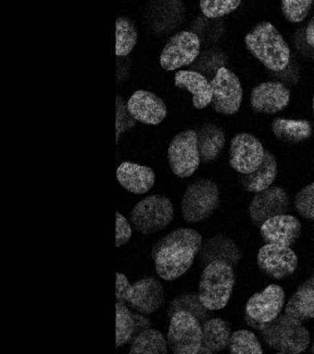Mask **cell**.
I'll return each mask as SVG.
<instances>
[{"label":"cell","instance_id":"e575fe53","mask_svg":"<svg viewBox=\"0 0 314 354\" xmlns=\"http://www.w3.org/2000/svg\"><path fill=\"white\" fill-rule=\"evenodd\" d=\"M305 35L307 44L314 50V15L311 17L310 21H308Z\"/></svg>","mask_w":314,"mask_h":354},{"label":"cell","instance_id":"ffe728a7","mask_svg":"<svg viewBox=\"0 0 314 354\" xmlns=\"http://www.w3.org/2000/svg\"><path fill=\"white\" fill-rule=\"evenodd\" d=\"M175 83L178 88L188 91L193 95V105L198 110L208 107L213 98L211 82L199 72L180 71L175 74Z\"/></svg>","mask_w":314,"mask_h":354},{"label":"cell","instance_id":"44dd1931","mask_svg":"<svg viewBox=\"0 0 314 354\" xmlns=\"http://www.w3.org/2000/svg\"><path fill=\"white\" fill-rule=\"evenodd\" d=\"M117 347L133 342L137 335L151 328L148 318L132 313L125 303L117 301Z\"/></svg>","mask_w":314,"mask_h":354},{"label":"cell","instance_id":"6da1fadb","mask_svg":"<svg viewBox=\"0 0 314 354\" xmlns=\"http://www.w3.org/2000/svg\"><path fill=\"white\" fill-rule=\"evenodd\" d=\"M203 245L202 235L191 228H179L157 243L153 259L159 277L175 281L191 268Z\"/></svg>","mask_w":314,"mask_h":354},{"label":"cell","instance_id":"484cf974","mask_svg":"<svg viewBox=\"0 0 314 354\" xmlns=\"http://www.w3.org/2000/svg\"><path fill=\"white\" fill-rule=\"evenodd\" d=\"M272 130L278 140L291 144L302 142L313 134L311 124L304 119L275 118Z\"/></svg>","mask_w":314,"mask_h":354},{"label":"cell","instance_id":"ac0fdd59","mask_svg":"<svg viewBox=\"0 0 314 354\" xmlns=\"http://www.w3.org/2000/svg\"><path fill=\"white\" fill-rule=\"evenodd\" d=\"M302 223L294 216L282 214L270 218L260 227L262 239L266 243L291 246L299 239Z\"/></svg>","mask_w":314,"mask_h":354},{"label":"cell","instance_id":"5bb4252c","mask_svg":"<svg viewBox=\"0 0 314 354\" xmlns=\"http://www.w3.org/2000/svg\"><path fill=\"white\" fill-rule=\"evenodd\" d=\"M291 206V198L285 189L269 187L255 193L249 207V216L253 225L261 227L270 218L286 214Z\"/></svg>","mask_w":314,"mask_h":354},{"label":"cell","instance_id":"7c38bea8","mask_svg":"<svg viewBox=\"0 0 314 354\" xmlns=\"http://www.w3.org/2000/svg\"><path fill=\"white\" fill-rule=\"evenodd\" d=\"M266 149L257 138L249 133H239L230 141V167L242 174L257 170L264 162Z\"/></svg>","mask_w":314,"mask_h":354},{"label":"cell","instance_id":"f35d334b","mask_svg":"<svg viewBox=\"0 0 314 354\" xmlns=\"http://www.w3.org/2000/svg\"><path fill=\"white\" fill-rule=\"evenodd\" d=\"M313 229H314V223H313Z\"/></svg>","mask_w":314,"mask_h":354},{"label":"cell","instance_id":"e0dca14e","mask_svg":"<svg viewBox=\"0 0 314 354\" xmlns=\"http://www.w3.org/2000/svg\"><path fill=\"white\" fill-rule=\"evenodd\" d=\"M128 111L135 120L148 126H157L167 116V107L161 98L151 91L139 90L132 94Z\"/></svg>","mask_w":314,"mask_h":354},{"label":"cell","instance_id":"3957f363","mask_svg":"<svg viewBox=\"0 0 314 354\" xmlns=\"http://www.w3.org/2000/svg\"><path fill=\"white\" fill-rule=\"evenodd\" d=\"M117 301L128 303L135 311L142 315L154 314L164 303V288L161 282L148 277L130 284L123 273H117Z\"/></svg>","mask_w":314,"mask_h":354},{"label":"cell","instance_id":"8992f818","mask_svg":"<svg viewBox=\"0 0 314 354\" xmlns=\"http://www.w3.org/2000/svg\"><path fill=\"white\" fill-rule=\"evenodd\" d=\"M175 217L172 201L167 196L153 195L140 201L132 209L130 223L143 234H153L166 228Z\"/></svg>","mask_w":314,"mask_h":354},{"label":"cell","instance_id":"4fadbf2b","mask_svg":"<svg viewBox=\"0 0 314 354\" xmlns=\"http://www.w3.org/2000/svg\"><path fill=\"white\" fill-rule=\"evenodd\" d=\"M297 254L289 246L266 243L259 249V270L274 279H284L291 276L297 268Z\"/></svg>","mask_w":314,"mask_h":354},{"label":"cell","instance_id":"f546056e","mask_svg":"<svg viewBox=\"0 0 314 354\" xmlns=\"http://www.w3.org/2000/svg\"><path fill=\"white\" fill-rule=\"evenodd\" d=\"M228 351L230 353H263V348L253 332L239 329L231 333Z\"/></svg>","mask_w":314,"mask_h":354},{"label":"cell","instance_id":"cb8c5ba5","mask_svg":"<svg viewBox=\"0 0 314 354\" xmlns=\"http://www.w3.org/2000/svg\"><path fill=\"white\" fill-rule=\"evenodd\" d=\"M277 176V163L274 154L266 151L263 163L257 170L239 176V183L247 192L258 193L271 187Z\"/></svg>","mask_w":314,"mask_h":354},{"label":"cell","instance_id":"7a4b0ae2","mask_svg":"<svg viewBox=\"0 0 314 354\" xmlns=\"http://www.w3.org/2000/svg\"><path fill=\"white\" fill-rule=\"evenodd\" d=\"M244 41L248 51L269 71L279 72L288 66L291 49L271 22H259L245 36Z\"/></svg>","mask_w":314,"mask_h":354},{"label":"cell","instance_id":"7402d4cb","mask_svg":"<svg viewBox=\"0 0 314 354\" xmlns=\"http://www.w3.org/2000/svg\"><path fill=\"white\" fill-rule=\"evenodd\" d=\"M202 325V344L198 353H219L228 348L231 328L228 321L219 317L208 318Z\"/></svg>","mask_w":314,"mask_h":354},{"label":"cell","instance_id":"2e32d148","mask_svg":"<svg viewBox=\"0 0 314 354\" xmlns=\"http://www.w3.org/2000/svg\"><path fill=\"white\" fill-rule=\"evenodd\" d=\"M291 91L279 82H266L253 88L250 96L252 109L256 113L275 115L288 106Z\"/></svg>","mask_w":314,"mask_h":354},{"label":"cell","instance_id":"9c48e42d","mask_svg":"<svg viewBox=\"0 0 314 354\" xmlns=\"http://www.w3.org/2000/svg\"><path fill=\"white\" fill-rule=\"evenodd\" d=\"M168 160L173 173L180 178H187L195 173L201 162L195 130H184L173 138L168 149Z\"/></svg>","mask_w":314,"mask_h":354},{"label":"cell","instance_id":"d4e9b609","mask_svg":"<svg viewBox=\"0 0 314 354\" xmlns=\"http://www.w3.org/2000/svg\"><path fill=\"white\" fill-rule=\"evenodd\" d=\"M201 162L210 163L219 157L226 143L225 133L214 124H206L197 132Z\"/></svg>","mask_w":314,"mask_h":354},{"label":"cell","instance_id":"ba28073f","mask_svg":"<svg viewBox=\"0 0 314 354\" xmlns=\"http://www.w3.org/2000/svg\"><path fill=\"white\" fill-rule=\"evenodd\" d=\"M167 342L175 354H197L202 344V325L195 315L179 311L170 317Z\"/></svg>","mask_w":314,"mask_h":354},{"label":"cell","instance_id":"1f68e13d","mask_svg":"<svg viewBox=\"0 0 314 354\" xmlns=\"http://www.w3.org/2000/svg\"><path fill=\"white\" fill-rule=\"evenodd\" d=\"M313 0H281V10L286 21L300 24L307 18Z\"/></svg>","mask_w":314,"mask_h":354},{"label":"cell","instance_id":"83f0119b","mask_svg":"<svg viewBox=\"0 0 314 354\" xmlns=\"http://www.w3.org/2000/svg\"><path fill=\"white\" fill-rule=\"evenodd\" d=\"M168 347L167 339L161 331L148 328L135 337L129 354H164L168 353Z\"/></svg>","mask_w":314,"mask_h":354},{"label":"cell","instance_id":"74e56055","mask_svg":"<svg viewBox=\"0 0 314 354\" xmlns=\"http://www.w3.org/2000/svg\"><path fill=\"white\" fill-rule=\"evenodd\" d=\"M313 115H314V95H313Z\"/></svg>","mask_w":314,"mask_h":354},{"label":"cell","instance_id":"d6a6232c","mask_svg":"<svg viewBox=\"0 0 314 354\" xmlns=\"http://www.w3.org/2000/svg\"><path fill=\"white\" fill-rule=\"evenodd\" d=\"M294 207L302 218L314 221V183L306 185L297 193Z\"/></svg>","mask_w":314,"mask_h":354},{"label":"cell","instance_id":"d590c367","mask_svg":"<svg viewBox=\"0 0 314 354\" xmlns=\"http://www.w3.org/2000/svg\"><path fill=\"white\" fill-rule=\"evenodd\" d=\"M244 320L245 322L247 323L248 326H251V328H253V329H255V330L261 332L264 328V326H266V324L257 322V321L253 319V318L250 317L247 314H245L244 315Z\"/></svg>","mask_w":314,"mask_h":354},{"label":"cell","instance_id":"8d00e7d4","mask_svg":"<svg viewBox=\"0 0 314 354\" xmlns=\"http://www.w3.org/2000/svg\"><path fill=\"white\" fill-rule=\"evenodd\" d=\"M311 353H314V343L313 346H311Z\"/></svg>","mask_w":314,"mask_h":354},{"label":"cell","instance_id":"836d02e7","mask_svg":"<svg viewBox=\"0 0 314 354\" xmlns=\"http://www.w3.org/2000/svg\"><path fill=\"white\" fill-rule=\"evenodd\" d=\"M132 227L129 221L120 212H117V248L125 245L132 237Z\"/></svg>","mask_w":314,"mask_h":354},{"label":"cell","instance_id":"277c9868","mask_svg":"<svg viewBox=\"0 0 314 354\" xmlns=\"http://www.w3.org/2000/svg\"><path fill=\"white\" fill-rule=\"evenodd\" d=\"M235 284L233 266L224 261L209 263L201 275L198 295L201 303L210 311L227 306Z\"/></svg>","mask_w":314,"mask_h":354},{"label":"cell","instance_id":"9a60e30c","mask_svg":"<svg viewBox=\"0 0 314 354\" xmlns=\"http://www.w3.org/2000/svg\"><path fill=\"white\" fill-rule=\"evenodd\" d=\"M285 292L277 284H270L263 292L251 296L245 307V314L259 323H269L282 312Z\"/></svg>","mask_w":314,"mask_h":354},{"label":"cell","instance_id":"5b68a950","mask_svg":"<svg viewBox=\"0 0 314 354\" xmlns=\"http://www.w3.org/2000/svg\"><path fill=\"white\" fill-rule=\"evenodd\" d=\"M219 203L217 185L210 179L200 178L193 182L184 192L181 214L187 223H203L219 209Z\"/></svg>","mask_w":314,"mask_h":354},{"label":"cell","instance_id":"8fae6325","mask_svg":"<svg viewBox=\"0 0 314 354\" xmlns=\"http://www.w3.org/2000/svg\"><path fill=\"white\" fill-rule=\"evenodd\" d=\"M213 98L212 106L217 113L233 115L238 113L244 96V91L238 76L230 69L222 66L211 80Z\"/></svg>","mask_w":314,"mask_h":354},{"label":"cell","instance_id":"603a6c76","mask_svg":"<svg viewBox=\"0 0 314 354\" xmlns=\"http://www.w3.org/2000/svg\"><path fill=\"white\" fill-rule=\"evenodd\" d=\"M201 259L206 265L213 261H224L236 267L241 260V250L231 238L219 235L206 241L201 252Z\"/></svg>","mask_w":314,"mask_h":354},{"label":"cell","instance_id":"d6986e66","mask_svg":"<svg viewBox=\"0 0 314 354\" xmlns=\"http://www.w3.org/2000/svg\"><path fill=\"white\" fill-rule=\"evenodd\" d=\"M117 178L121 187L128 192L142 195L153 189L155 185V173L148 166L124 162L118 166Z\"/></svg>","mask_w":314,"mask_h":354},{"label":"cell","instance_id":"4dcf8cb0","mask_svg":"<svg viewBox=\"0 0 314 354\" xmlns=\"http://www.w3.org/2000/svg\"><path fill=\"white\" fill-rule=\"evenodd\" d=\"M242 0H200L199 8L203 15L208 19H217L233 13Z\"/></svg>","mask_w":314,"mask_h":354},{"label":"cell","instance_id":"30bf717a","mask_svg":"<svg viewBox=\"0 0 314 354\" xmlns=\"http://www.w3.org/2000/svg\"><path fill=\"white\" fill-rule=\"evenodd\" d=\"M200 53L199 37L189 30H181L170 37L162 49L159 64L166 71L191 65Z\"/></svg>","mask_w":314,"mask_h":354},{"label":"cell","instance_id":"4316f807","mask_svg":"<svg viewBox=\"0 0 314 354\" xmlns=\"http://www.w3.org/2000/svg\"><path fill=\"white\" fill-rule=\"evenodd\" d=\"M139 30L135 22L126 16H119L115 22V54L126 57L136 46Z\"/></svg>","mask_w":314,"mask_h":354},{"label":"cell","instance_id":"52a82bcc","mask_svg":"<svg viewBox=\"0 0 314 354\" xmlns=\"http://www.w3.org/2000/svg\"><path fill=\"white\" fill-rule=\"evenodd\" d=\"M314 318V270L313 276L297 288L285 306L284 314L278 315L272 324L307 334L308 330L303 322Z\"/></svg>","mask_w":314,"mask_h":354},{"label":"cell","instance_id":"f1b7e54d","mask_svg":"<svg viewBox=\"0 0 314 354\" xmlns=\"http://www.w3.org/2000/svg\"><path fill=\"white\" fill-rule=\"evenodd\" d=\"M179 311L190 313V314L195 315L201 324L210 317L212 312L203 306L199 295L197 293H183V295L173 299L170 301L169 308H168V315L170 318L175 313Z\"/></svg>","mask_w":314,"mask_h":354}]
</instances>
